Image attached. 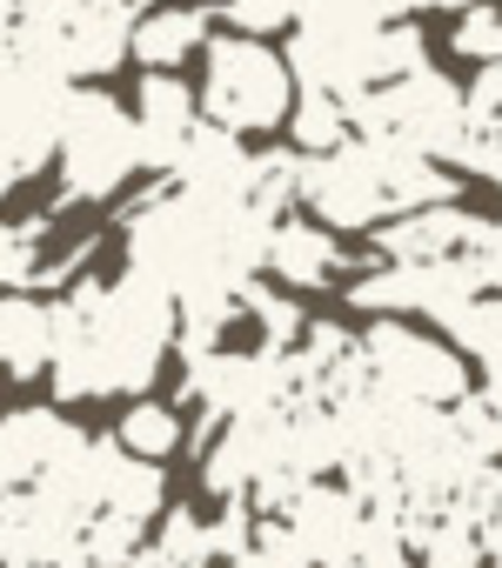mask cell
I'll return each mask as SVG.
<instances>
[{
    "label": "cell",
    "instance_id": "obj_22",
    "mask_svg": "<svg viewBox=\"0 0 502 568\" xmlns=\"http://www.w3.org/2000/svg\"><path fill=\"white\" fill-rule=\"evenodd\" d=\"M422 8L442 14V8H469V0H395V14H422Z\"/></svg>",
    "mask_w": 502,
    "mask_h": 568
},
{
    "label": "cell",
    "instance_id": "obj_12",
    "mask_svg": "<svg viewBox=\"0 0 502 568\" xmlns=\"http://www.w3.org/2000/svg\"><path fill=\"white\" fill-rule=\"evenodd\" d=\"M168 181H174V187H188V194L248 201V181H255V154H248V141H241V134H228V128L201 121V128L188 134V148H181V161H174V174H168Z\"/></svg>",
    "mask_w": 502,
    "mask_h": 568
},
{
    "label": "cell",
    "instance_id": "obj_1",
    "mask_svg": "<svg viewBox=\"0 0 502 568\" xmlns=\"http://www.w3.org/2000/svg\"><path fill=\"white\" fill-rule=\"evenodd\" d=\"M181 308L148 274L121 281H74L54 302V395L61 402H108V395H148L161 362L174 355Z\"/></svg>",
    "mask_w": 502,
    "mask_h": 568
},
{
    "label": "cell",
    "instance_id": "obj_8",
    "mask_svg": "<svg viewBox=\"0 0 502 568\" xmlns=\"http://www.w3.org/2000/svg\"><path fill=\"white\" fill-rule=\"evenodd\" d=\"M88 448V428H74L61 408H8L0 415V495H28L41 488L61 462H74Z\"/></svg>",
    "mask_w": 502,
    "mask_h": 568
},
{
    "label": "cell",
    "instance_id": "obj_16",
    "mask_svg": "<svg viewBox=\"0 0 502 568\" xmlns=\"http://www.w3.org/2000/svg\"><path fill=\"white\" fill-rule=\"evenodd\" d=\"M94 475H101V508H108V515H128V521L148 528V521L168 508V475H161V462L128 455L114 435L94 442ZM101 508H94V515H101Z\"/></svg>",
    "mask_w": 502,
    "mask_h": 568
},
{
    "label": "cell",
    "instance_id": "obj_20",
    "mask_svg": "<svg viewBox=\"0 0 502 568\" xmlns=\"http://www.w3.org/2000/svg\"><path fill=\"white\" fill-rule=\"evenodd\" d=\"M221 21L241 34H282L302 21V0H221Z\"/></svg>",
    "mask_w": 502,
    "mask_h": 568
},
{
    "label": "cell",
    "instance_id": "obj_9",
    "mask_svg": "<svg viewBox=\"0 0 502 568\" xmlns=\"http://www.w3.org/2000/svg\"><path fill=\"white\" fill-rule=\"evenodd\" d=\"M262 267H269V281L275 288H289V295H315V288H335V274L349 267V254H342V234L335 227H322L315 214H282L275 227H269V241H262Z\"/></svg>",
    "mask_w": 502,
    "mask_h": 568
},
{
    "label": "cell",
    "instance_id": "obj_10",
    "mask_svg": "<svg viewBox=\"0 0 502 568\" xmlns=\"http://www.w3.org/2000/svg\"><path fill=\"white\" fill-rule=\"evenodd\" d=\"M482 214H469L462 201H435V207H409V214H389L375 227V254L382 261H455V254H475L482 241Z\"/></svg>",
    "mask_w": 502,
    "mask_h": 568
},
{
    "label": "cell",
    "instance_id": "obj_4",
    "mask_svg": "<svg viewBox=\"0 0 502 568\" xmlns=\"http://www.w3.org/2000/svg\"><path fill=\"white\" fill-rule=\"evenodd\" d=\"M362 368H369V388L395 395V402H415V408H455L475 375H469V355L449 342V335H429L402 315H375L362 335Z\"/></svg>",
    "mask_w": 502,
    "mask_h": 568
},
{
    "label": "cell",
    "instance_id": "obj_19",
    "mask_svg": "<svg viewBox=\"0 0 502 568\" xmlns=\"http://www.w3.org/2000/svg\"><path fill=\"white\" fill-rule=\"evenodd\" d=\"M449 48H455L469 68H495V61H502V0H469V8L455 14Z\"/></svg>",
    "mask_w": 502,
    "mask_h": 568
},
{
    "label": "cell",
    "instance_id": "obj_13",
    "mask_svg": "<svg viewBox=\"0 0 502 568\" xmlns=\"http://www.w3.org/2000/svg\"><path fill=\"white\" fill-rule=\"evenodd\" d=\"M128 34H134V8H88V14H61V81H108L128 61Z\"/></svg>",
    "mask_w": 502,
    "mask_h": 568
},
{
    "label": "cell",
    "instance_id": "obj_17",
    "mask_svg": "<svg viewBox=\"0 0 502 568\" xmlns=\"http://www.w3.org/2000/svg\"><path fill=\"white\" fill-rule=\"evenodd\" d=\"M114 442H121L128 455H141V462H168V455L188 442V415H181L174 402L134 395V402H128V415H121V428H114Z\"/></svg>",
    "mask_w": 502,
    "mask_h": 568
},
{
    "label": "cell",
    "instance_id": "obj_11",
    "mask_svg": "<svg viewBox=\"0 0 502 568\" xmlns=\"http://www.w3.org/2000/svg\"><path fill=\"white\" fill-rule=\"evenodd\" d=\"M194 128H201V101H194V88H188L181 74L148 68V74H141V94H134L141 168L174 174V161H181V148H188V134H194Z\"/></svg>",
    "mask_w": 502,
    "mask_h": 568
},
{
    "label": "cell",
    "instance_id": "obj_18",
    "mask_svg": "<svg viewBox=\"0 0 502 568\" xmlns=\"http://www.w3.org/2000/svg\"><path fill=\"white\" fill-rule=\"evenodd\" d=\"M289 141H295V154H329V148L355 141V114H349V101H342V94H315V88H302L295 108H289Z\"/></svg>",
    "mask_w": 502,
    "mask_h": 568
},
{
    "label": "cell",
    "instance_id": "obj_14",
    "mask_svg": "<svg viewBox=\"0 0 502 568\" xmlns=\"http://www.w3.org/2000/svg\"><path fill=\"white\" fill-rule=\"evenodd\" d=\"M214 34L208 8H188V0H154V8H134V34H128V61L174 74L181 61H194Z\"/></svg>",
    "mask_w": 502,
    "mask_h": 568
},
{
    "label": "cell",
    "instance_id": "obj_7",
    "mask_svg": "<svg viewBox=\"0 0 502 568\" xmlns=\"http://www.w3.org/2000/svg\"><path fill=\"white\" fill-rule=\"evenodd\" d=\"M275 521H282V535L295 541L302 568H342V561L362 548V535H369V508H362V495H355L342 475L309 481Z\"/></svg>",
    "mask_w": 502,
    "mask_h": 568
},
{
    "label": "cell",
    "instance_id": "obj_6",
    "mask_svg": "<svg viewBox=\"0 0 502 568\" xmlns=\"http://www.w3.org/2000/svg\"><path fill=\"white\" fill-rule=\"evenodd\" d=\"M482 295V267L475 254H455V261H382L375 274L349 281V308L362 315H429V322H449L462 302Z\"/></svg>",
    "mask_w": 502,
    "mask_h": 568
},
{
    "label": "cell",
    "instance_id": "obj_5",
    "mask_svg": "<svg viewBox=\"0 0 502 568\" xmlns=\"http://www.w3.org/2000/svg\"><path fill=\"white\" fill-rule=\"evenodd\" d=\"M355 114V134H375V141H402L415 154H435L449 161L462 128H469V108H462V88L449 74H435L429 61L415 74H395V81H375L349 101Z\"/></svg>",
    "mask_w": 502,
    "mask_h": 568
},
{
    "label": "cell",
    "instance_id": "obj_2",
    "mask_svg": "<svg viewBox=\"0 0 502 568\" xmlns=\"http://www.w3.org/2000/svg\"><path fill=\"white\" fill-rule=\"evenodd\" d=\"M295 68H289V54L269 41V34H241V28H228V34H208V48H201V88H194V101H201V121H214V128H228V134H275V128H289V108H295Z\"/></svg>",
    "mask_w": 502,
    "mask_h": 568
},
{
    "label": "cell",
    "instance_id": "obj_3",
    "mask_svg": "<svg viewBox=\"0 0 502 568\" xmlns=\"http://www.w3.org/2000/svg\"><path fill=\"white\" fill-rule=\"evenodd\" d=\"M54 168H61V201H114L128 174L141 168L134 114L108 88L74 81L61 108V134H54Z\"/></svg>",
    "mask_w": 502,
    "mask_h": 568
},
{
    "label": "cell",
    "instance_id": "obj_21",
    "mask_svg": "<svg viewBox=\"0 0 502 568\" xmlns=\"http://www.w3.org/2000/svg\"><path fill=\"white\" fill-rule=\"evenodd\" d=\"M41 8L48 14H88V8H114V0H41ZM128 8H134V0H128Z\"/></svg>",
    "mask_w": 502,
    "mask_h": 568
},
{
    "label": "cell",
    "instance_id": "obj_15",
    "mask_svg": "<svg viewBox=\"0 0 502 568\" xmlns=\"http://www.w3.org/2000/svg\"><path fill=\"white\" fill-rule=\"evenodd\" d=\"M0 368L14 382L54 368V302H41L34 288H0Z\"/></svg>",
    "mask_w": 502,
    "mask_h": 568
}]
</instances>
